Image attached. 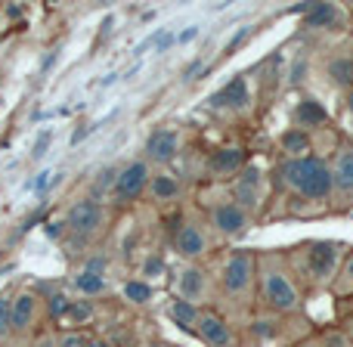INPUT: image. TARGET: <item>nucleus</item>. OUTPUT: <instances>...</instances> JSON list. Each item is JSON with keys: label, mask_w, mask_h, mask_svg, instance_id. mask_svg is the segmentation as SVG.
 Segmentation results:
<instances>
[{"label": "nucleus", "mask_w": 353, "mask_h": 347, "mask_svg": "<svg viewBox=\"0 0 353 347\" xmlns=\"http://www.w3.org/2000/svg\"><path fill=\"white\" fill-rule=\"evenodd\" d=\"M257 301L267 313L285 317L298 313L304 307L301 301V286L294 282V273L288 267V257L282 251H267L257 255Z\"/></svg>", "instance_id": "nucleus-1"}, {"label": "nucleus", "mask_w": 353, "mask_h": 347, "mask_svg": "<svg viewBox=\"0 0 353 347\" xmlns=\"http://www.w3.org/2000/svg\"><path fill=\"white\" fill-rule=\"evenodd\" d=\"M344 248L341 242H332V239H316V242H304L294 251H288V267L294 273V282H307L310 288H332L341 267Z\"/></svg>", "instance_id": "nucleus-2"}, {"label": "nucleus", "mask_w": 353, "mask_h": 347, "mask_svg": "<svg viewBox=\"0 0 353 347\" xmlns=\"http://www.w3.org/2000/svg\"><path fill=\"white\" fill-rule=\"evenodd\" d=\"M217 292L232 310H251L257 298V255L254 251H230L217 270Z\"/></svg>", "instance_id": "nucleus-3"}, {"label": "nucleus", "mask_w": 353, "mask_h": 347, "mask_svg": "<svg viewBox=\"0 0 353 347\" xmlns=\"http://www.w3.org/2000/svg\"><path fill=\"white\" fill-rule=\"evenodd\" d=\"M279 180L285 183L288 189L301 195L307 201H323L335 192V183H332V171L323 159H288L285 165H279Z\"/></svg>", "instance_id": "nucleus-4"}, {"label": "nucleus", "mask_w": 353, "mask_h": 347, "mask_svg": "<svg viewBox=\"0 0 353 347\" xmlns=\"http://www.w3.org/2000/svg\"><path fill=\"white\" fill-rule=\"evenodd\" d=\"M109 224V208L103 205L99 195H84V199H74L68 205L65 217H62V226L68 230V236H74L78 242H90Z\"/></svg>", "instance_id": "nucleus-5"}, {"label": "nucleus", "mask_w": 353, "mask_h": 347, "mask_svg": "<svg viewBox=\"0 0 353 347\" xmlns=\"http://www.w3.org/2000/svg\"><path fill=\"white\" fill-rule=\"evenodd\" d=\"M205 220L211 226V232H217V236L242 239L251 230V220L254 217H248L230 195H220V199L217 195H211V199L205 195Z\"/></svg>", "instance_id": "nucleus-6"}, {"label": "nucleus", "mask_w": 353, "mask_h": 347, "mask_svg": "<svg viewBox=\"0 0 353 347\" xmlns=\"http://www.w3.org/2000/svg\"><path fill=\"white\" fill-rule=\"evenodd\" d=\"M176 257L183 264H199L211 255V226L208 220H199V217H183L174 230V239H171Z\"/></svg>", "instance_id": "nucleus-7"}, {"label": "nucleus", "mask_w": 353, "mask_h": 347, "mask_svg": "<svg viewBox=\"0 0 353 347\" xmlns=\"http://www.w3.org/2000/svg\"><path fill=\"white\" fill-rule=\"evenodd\" d=\"M263 195H267V180H263V168L257 161H248L230 183V199L242 208L248 217H257L263 208Z\"/></svg>", "instance_id": "nucleus-8"}, {"label": "nucleus", "mask_w": 353, "mask_h": 347, "mask_svg": "<svg viewBox=\"0 0 353 347\" xmlns=\"http://www.w3.org/2000/svg\"><path fill=\"white\" fill-rule=\"evenodd\" d=\"M214 295H217V286L201 264H180L174 270V298L189 301L195 307H208Z\"/></svg>", "instance_id": "nucleus-9"}, {"label": "nucleus", "mask_w": 353, "mask_h": 347, "mask_svg": "<svg viewBox=\"0 0 353 347\" xmlns=\"http://www.w3.org/2000/svg\"><path fill=\"white\" fill-rule=\"evenodd\" d=\"M47 319V301L41 298L37 292L25 288V292L12 295V326L10 335H34L41 329V323Z\"/></svg>", "instance_id": "nucleus-10"}, {"label": "nucleus", "mask_w": 353, "mask_h": 347, "mask_svg": "<svg viewBox=\"0 0 353 347\" xmlns=\"http://www.w3.org/2000/svg\"><path fill=\"white\" fill-rule=\"evenodd\" d=\"M149 177H152V165L146 159H134L124 168H118L115 177V189H112V199L118 205H130V201H140L149 189Z\"/></svg>", "instance_id": "nucleus-11"}, {"label": "nucleus", "mask_w": 353, "mask_h": 347, "mask_svg": "<svg viewBox=\"0 0 353 347\" xmlns=\"http://www.w3.org/2000/svg\"><path fill=\"white\" fill-rule=\"evenodd\" d=\"M195 338L205 347H239L236 329L230 326V319L214 307H201L199 323H195Z\"/></svg>", "instance_id": "nucleus-12"}, {"label": "nucleus", "mask_w": 353, "mask_h": 347, "mask_svg": "<svg viewBox=\"0 0 353 347\" xmlns=\"http://www.w3.org/2000/svg\"><path fill=\"white\" fill-rule=\"evenodd\" d=\"M180 155V134L174 128H155L143 146V159L149 165H171Z\"/></svg>", "instance_id": "nucleus-13"}, {"label": "nucleus", "mask_w": 353, "mask_h": 347, "mask_svg": "<svg viewBox=\"0 0 353 347\" xmlns=\"http://www.w3.org/2000/svg\"><path fill=\"white\" fill-rule=\"evenodd\" d=\"M248 165V152L242 146H223V149H214L211 159H208V174L214 180H232L242 168Z\"/></svg>", "instance_id": "nucleus-14"}, {"label": "nucleus", "mask_w": 353, "mask_h": 347, "mask_svg": "<svg viewBox=\"0 0 353 347\" xmlns=\"http://www.w3.org/2000/svg\"><path fill=\"white\" fill-rule=\"evenodd\" d=\"M146 195L155 201V205H168V201H176L183 195V183H180V177H176L174 171L159 168V171H152V177H149Z\"/></svg>", "instance_id": "nucleus-15"}, {"label": "nucleus", "mask_w": 353, "mask_h": 347, "mask_svg": "<svg viewBox=\"0 0 353 347\" xmlns=\"http://www.w3.org/2000/svg\"><path fill=\"white\" fill-rule=\"evenodd\" d=\"M329 121V112H325V106L319 103V99H313V97H304V99H298L294 103V109H292V128H298V130H313V128H323V124Z\"/></svg>", "instance_id": "nucleus-16"}, {"label": "nucleus", "mask_w": 353, "mask_h": 347, "mask_svg": "<svg viewBox=\"0 0 353 347\" xmlns=\"http://www.w3.org/2000/svg\"><path fill=\"white\" fill-rule=\"evenodd\" d=\"M329 171H332V183H335L338 192H353V143L344 140L335 149V159H332Z\"/></svg>", "instance_id": "nucleus-17"}, {"label": "nucleus", "mask_w": 353, "mask_h": 347, "mask_svg": "<svg viewBox=\"0 0 353 347\" xmlns=\"http://www.w3.org/2000/svg\"><path fill=\"white\" fill-rule=\"evenodd\" d=\"M208 103H211V109H245V106H248V81L239 75L230 84L220 87Z\"/></svg>", "instance_id": "nucleus-18"}, {"label": "nucleus", "mask_w": 353, "mask_h": 347, "mask_svg": "<svg viewBox=\"0 0 353 347\" xmlns=\"http://www.w3.org/2000/svg\"><path fill=\"white\" fill-rule=\"evenodd\" d=\"M72 288L81 295V298H103L105 292H109V282H105V276L99 273H90V270H78V273L72 276Z\"/></svg>", "instance_id": "nucleus-19"}, {"label": "nucleus", "mask_w": 353, "mask_h": 347, "mask_svg": "<svg viewBox=\"0 0 353 347\" xmlns=\"http://www.w3.org/2000/svg\"><path fill=\"white\" fill-rule=\"evenodd\" d=\"M199 313H201V307L189 304V301H180V298H174L171 304H168V317H171V323L176 326V329H183V332H192V335H195Z\"/></svg>", "instance_id": "nucleus-20"}, {"label": "nucleus", "mask_w": 353, "mask_h": 347, "mask_svg": "<svg viewBox=\"0 0 353 347\" xmlns=\"http://www.w3.org/2000/svg\"><path fill=\"white\" fill-rule=\"evenodd\" d=\"M279 146L288 159H307L313 143H310V134H304V130H298V128H288L285 134L279 137Z\"/></svg>", "instance_id": "nucleus-21"}, {"label": "nucleus", "mask_w": 353, "mask_h": 347, "mask_svg": "<svg viewBox=\"0 0 353 347\" xmlns=\"http://www.w3.org/2000/svg\"><path fill=\"white\" fill-rule=\"evenodd\" d=\"M341 22V10L335 3H313L304 12V25L307 28H332V25Z\"/></svg>", "instance_id": "nucleus-22"}, {"label": "nucleus", "mask_w": 353, "mask_h": 347, "mask_svg": "<svg viewBox=\"0 0 353 347\" xmlns=\"http://www.w3.org/2000/svg\"><path fill=\"white\" fill-rule=\"evenodd\" d=\"M329 78L335 87H341V90H353V56H335V59L329 62Z\"/></svg>", "instance_id": "nucleus-23"}, {"label": "nucleus", "mask_w": 353, "mask_h": 347, "mask_svg": "<svg viewBox=\"0 0 353 347\" xmlns=\"http://www.w3.org/2000/svg\"><path fill=\"white\" fill-rule=\"evenodd\" d=\"M121 295H124V301H130V304H137V307H143V304H149V301L155 298V288H152V282H146V279H128L121 286Z\"/></svg>", "instance_id": "nucleus-24"}, {"label": "nucleus", "mask_w": 353, "mask_h": 347, "mask_svg": "<svg viewBox=\"0 0 353 347\" xmlns=\"http://www.w3.org/2000/svg\"><path fill=\"white\" fill-rule=\"evenodd\" d=\"M93 313H97V307H93V301L81 298V301H72L68 304V313L62 323H68V329H81V326H87L93 319Z\"/></svg>", "instance_id": "nucleus-25"}, {"label": "nucleus", "mask_w": 353, "mask_h": 347, "mask_svg": "<svg viewBox=\"0 0 353 347\" xmlns=\"http://www.w3.org/2000/svg\"><path fill=\"white\" fill-rule=\"evenodd\" d=\"M332 292L335 295H353V248L344 255L341 267H338V276L332 282Z\"/></svg>", "instance_id": "nucleus-26"}, {"label": "nucleus", "mask_w": 353, "mask_h": 347, "mask_svg": "<svg viewBox=\"0 0 353 347\" xmlns=\"http://www.w3.org/2000/svg\"><path fill=\"white\" fill-rule=\"evenodd\" d=\"M165 270H168V267H165V257H161L159 251H149V255L143 257V264H140V279L152 282V279H159Z\"/></svg>", "instance_id": "nucleus-27"}, {"label": "nucleus", "mask_w": 353, "mask_h": 347, "mask_svg": "<svg viewBox=\"0 0 353 347\" xmlns=\"http://www.w3.org/2000/svg\"><path fill=\"white\" fill-rule=\"evenodd\" d=\"M248 329H251V335H254L257 341H273V338L279 335V326H276L273 317H257Z\"/></svg>", "instance_id": "nucleus-28"}, {"label": "nucleus", "mask_w": 353, "mask_h": 347, "mask_svg": "<svg viewBox=\"0 0 353 347\" xmlns=\"http://www.w3.org/2000/svg\"><path fill=\"white\" fill-rule=\"evenodd\" d=\"M90 338H93V332H87V329H65V332H59V344L56 347H90Z\"/></svg>", "instance_id": "nucleus-29"}, {"label": "nucleus", "mask_w": 353, "mask_h": 347, "mask_svg": "<svg viewBox=\"0 0 353 347\" xmlns=\"http://www.w3.org/2000/svg\"><path fill=\"white\" fill-rule=\"evenodd\" d=\"M12 326V295H0V335H10Z\"/></svg>", "instance_id": "nucleus-30"}, {"label": "nucleus", "mask_w": 353, "mask_h": 347, "mask_svg": "<svg viewBox=\"0 0 353 347\" xmlns=\"http://www.w3.org/2000/svg\"><path fill=\"white\" fill-rule=\"evenodd\" d=\"M115 177H118V168H103L97 180V192H112L115 189Z\"/></svg>", "instance_id": "nucleus-31"}, {"label": "nucleus", "mask_w": 353, "mask_h": 347, "mask_svg": "<svg viewBox=\"0 0 353 347\" xmlns=\"http://www.w3.org/2000/svg\"><path fill=\"white\" fill-rule=\"evenodd\" d=\"M319 347H353V341L344 335V332H325Z\"/></svg>", "instance_id": "nucleus-32"}, {"label": "nucleus", "mask_w": 353, "mask_h": 347, "mask_svg": "<svg viewBox=\"0 0 353 347\" xmlns=\"http://www.w3.org/2000/svg\"><path fill=\"white\" fill-rule=\"evenodd\" d=\"M56 344H59V332L47 329V332H41V335L34 338V344L31 347H56Z\"/></svg>", "instance_id": "nucleus-33"}, {"label": "nucleus", "mask_w": 353, "mask_h": 347, "mask_svg": "<svg viewBox=\"0 0 353 347\" xmlns=\"http://www.w3.org/2000/svg\"><path fill=\"white\" fill-rule=\"evenodd\" d=\"M251 31H254V28H248V25H245L242 31H236V37H232L230 43H226V53H232V50H236V47H242V43L251 37Z\"/></svg>", "instance_id": "nucleus-34"}, {"label": "nucleus", "mask_w": 353, "mask_h": 347, "mask_svg": "<svg viewBox=\"0 0 353 347\" xmlns=\"http://www.w3.org/2000/svg\"><path fill=\"white\" fill-rule=\"evenodd\" d=\"M53 171H43V174H37V180H34V192H43V189L50 186V183H53Z\"/></svg>", "instance_id": "nucleus-35"}, {"label": "nucleus", "mask_w": 353, "mask_h": 347, "mask_svg": "<svg viewBox=\"0 0 353 347\" xmlns=\"http://www.w3.org/2000/svg\"><path fill=\"white\" fill-rule=\"evenodd\" d=\"M174 41H176V37H174V34H161V37H159V34H155V47H159V53H165V50H168V47H171V43H174Z\"/></svg>", "instance_id": "nucleus-36"}, {"label": "nucleus", "mask_w": 353, "mask_h": 347, "mask_svg": "<svg viewBox=\"0 0 353 347\" xmlns=\"http://www.w3.org/2000/svg\"><path fill=\"white\" fill-rule=\"evenodd\" d=\"M195 37H199V28L192 25V28H186L183 34H176V43H189V41H195Z\"/></svg>", "instance_id": "nucleus-37"}, {"label": "nucleus", "mask_w": 353, "mask_h": 347, "mask_svg": "<svg viewBox=\"0 0 353 347\" xmlns=\"http://www.w3.org/2000/svg\"><path fill=\"white\" fill-rule=\"evenodd\" d=\"M341 332H344V335H347L350 341H353V313H347V317H344V323H341Z\"/></svg>", "instance_id": "nucleus-38"}, {"label": "nucleus", "mask_w": 353, "mask_h": 347, "mask_svg": "<svg viewBox=\"0 0 353 347\" xmlns=\"http://www.w3.org/2000/svg\"><path fill=\"white\" fill-rule=\"evenodd\" d=\"M90 347H115V344H112L109 338H103V335H93L90 338Z\"/></svg>", "instance_id": "nucleus-39"}, {"label": "nucleus", "mask_w": 353, "mask_h": 347, "mask_svg": "<svg viewBox=\"0 0 353 347\" xmlns=\"http://www.w3.org/2000/svg\"><path fill=\"white\" fill-rule=\"evenodd\" d=\"M47 143H50V134H43V137H41V143H37V149H34V155H43V149H47Z\"/></svg>", "instance_id": "nucleus-40"}, {"label": "nucleus", "mask_w": 353, "mask_h": 347, "mask_svg": "<svg viewBox=\"0 0 353 347\" xmlns=\"http://www.w3.org/2000/svg\"><path fill=\"white\" fill-rule=\"evenodd\" d=\"M6 16H10V19H19V16H22V6H10V10H6Z\"/></svg>", "instance_id": "nucleus-41"}, {"label": "nucleus", "mask_w": 353, "mask_h": 347, "mask_svg": "<svg viewBox=\"0 0 353 347\" xmlns=\"http://www.w3.org/2000/svg\"><path fill=\"white\" fill-rule=\"evenodd\" d=\"M347 109H350V115H353V90H347Z\"/></svg>", "instance_id": "nucleus-42"}, {"label": "nucleus", "mask_w": 353, "mask_h": 347, "mask_svg": "<svg viewBox=\"0 0 353 347\" xmlns=\"http://www.w3.org/2000/svg\"><path fill=\"white\" fill-rule=\"evenodd\" d=\"M304 347H319V344H304Z\"/></svg>", "instance_id": "nucleus-43"}]
</instances>
